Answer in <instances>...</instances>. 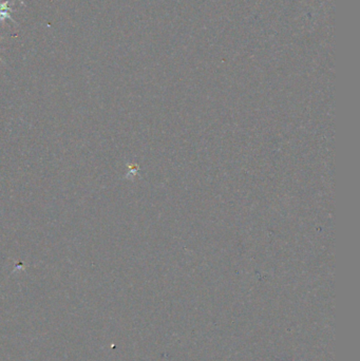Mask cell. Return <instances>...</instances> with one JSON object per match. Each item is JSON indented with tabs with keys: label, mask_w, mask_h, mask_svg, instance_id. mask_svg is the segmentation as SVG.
Masks as SVG:
<instances>
[{
	"label": "cell",
	"mask_w": 360,
	"mask_h": 361,
	"mask_svg": "<svg viewBox=\"0 0 360 361\" xmlns=\"http://www.w3.org/2000/svg\"><path fill=\"white\" fill-rule=\"evenodd\" d=\"M11 12H13V10L10 7L9 0H6V1H3V2L0 1V20L3 21L5 18H7V19L14 21L11 17Z\"/></svg>",
	"instance_id": "obj_1"
}]
</instances>
